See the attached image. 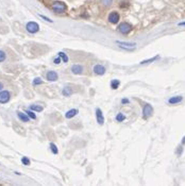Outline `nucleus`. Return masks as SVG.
<instances>
[{
	"label": "nucleus",
	"instance_id": "nucleus-29",
	"mask_svg": "<svg viewBox=\"0 0 185 186\" xmlns=\"http://www.w3.org/2000/svg\"><path fill=\"white\" fill-rule=\"evenodd\" d=\"M182 152H183V147L179 146L178 149H177V154H178V156H180V155L182 154Z\"/></svg>",
	"mask_w": 185,
	"mask_h": 186
},
{
	"label": "nucleus",
	"instance_id": "nucleus-28",
	"mask_svg": "<svg viewBox=\"0 0 185 186\" xmlns=\"http://www.w3.org/2000/svg\"><path fill=\"white\" fill-rule=\"evenodd\" d=\"M61 62H62V58H60L59 55H58V58H55L53 60V63L55 64V65H59V64L61 63Z\"/></svg>",
	"mask_w": 185,
	"mask_h": 186
},
{
	"label": "nucleus",
	"instance_id": "nucleus-3",
	"mask_svg": "<svg viewBox=\"0 0 185 186\" xmlns=\"http://www.w3.org/2000/svg\"><path fill=\"white\" fill-rule=\"evenodd\" d=\"M26 30L31 34L37 33L39 31V25L37 23H35V21H29L26 25Z\"/></svg>",
	"mask_w": 185,
	"mask_h": 186
},
{
	"label": "nucleus",
	"instance_id": "nucleus-7",
	"mask_svg": "<svg viewBox=\"0 0 185 186\" xmlns=\"http://www.w3.org/2000/svg\"><path fill=\"white\" fill-rule=\"evenodd\" d=\"M108 21H110L111 24H113V25H116V24H118V21H119L120 19V16L119 14L117 13V12H111L110 14H108Z\"/></svg>",
	"mask_w": 185,
	"mask_h": 186
},
{
	"label": "nucleus",
	"instance_id": "nucleus-32",
	"mask_svg": "<svg viewBox=\"0 0 185 186\" xmlns=\"http://www.w3.org/2000/svg\"><path fill=\"white\" fill-rule=\"evenodd\" d=\"M184 143H185V136L183 137V139H182V145H184Z\"/></svg>",
	"mask_w": 185,
	"mask_h": 186
},
{
	"label": "nucleus",
	"instance_id": "nucleus-33",
	"mask_svg": "<svg viewBox=\"0 0 185 186\" xmlns=\"http://www.w3.org/2000/svg\"><path fill=\"white\" fill-rule=\"evenodd\" d=\"M179 25H180V26H185V21H183V23H180Z\"/></svg>",
	"mask_w": 185,
	"mask_h": 186
},
{
	"label": "nucleus",
	"instance_id": "nucleus-12",
	"mask_svg": "<svg viewBox=\"0 0 185 186\" xmlns=\"http://www.w3.org/2000/svg\"><path fill=\"white\" fill-rule=\"evenodd\" d=\"M78 113H79V110H78V109H71V110H69V111L66 112L65 117L67 119H70V118H72V117H75Z\"/></svg>",
	"mask_w": 185,
	"mask_h": 186
},
{
	"label": "nucleus",
	"instance_id": "nucleus-24",
	"mask_svg": "<svg viewBox=\"0 0 185 186\" xmlns=\"http://www.w3.org/2000/svg\"><path fill=\"white\" fill-rule=\"evenodd\" d=\"M5 58H7V54H5V52L2 51V50H0V63H1V62H3V61L5 60Z\"/></svg>",
	"mask_w": 185,
	"mask_h": 186
},
{
	"label": "nucleus",
	"instance_id": "nucleus-9",
	"mask_svg": "<svg viewBox=\"0 0 185 186\" xmlns=\"http://www.w3.org/2000/svg\"><path fill=\"white\" fill-rule=\"evenodd\" d=\"M94 74H97V76H103L104 74H105V67L102 65H100V64H97V65L94 66Z\"/></svg>",
	"mask_w": 185,
	"mask_h": 186
},
{
	"label": "nucleus",
	"instance_id": "nucleus-20",
	"mask_svg": "<svg viewBox=\"0 0 185 186\" xmlns=\"http://www.w3.org/2000/svg\"><path fill=\"white\" fill-rule=\"evenodd\" d=\"M58 55L60 56V58H62V61H63L64 63H67L68 62V56L66 55L65 53H64V52H62V51H60L59 53H58Z\"/></svg>",
	"mask_w": 185,
	"mask_h": 186
},
{
	"label": "nucleus",
	"instance_id": "nucleus-8",
	"mask_svg": "<svg viewBox=\"0 0 185 186\" xmlns=\"http://www.w3.org/2000/svg\"><path fill=\"white\" fill-rule=\"evenodd\" d=\"M46 79L50 82H54L59 79V74H58L57 71H53V70H50L46 74Z\"/></svg>",
	"mask_w": 185,
	"mask_h": 186
},
{
	"label": "nucleus",
	"instance_id": "nucleus-27",
	"mask_svg": "<svg viewBox=\"0 0 185 186\" xmlns=\"http://www.w3.org/2000/svg\"><path fill=\"white\" fill-rule=\"evenodd\" d=\"M39 16L42 18V19H44V20H46V21H48V23H53V21H52L51 19H49V18H48L47 16H45V15H42V14H39Z\"/></svg>",
	"mask_w": 185,
	"mask_h": 186
},
{
	"label": "nucleus",
	"instance_id": "nucleus-15",
	"mask_svg": "<svg viewBox=\"0 0 185 186\" xmlns=\"http://www.w3.org/2000/svg\"><path fill=\"white\" fill-rule=\"evenodd\" d=\"M119 85H120V82L117 79H114V80L111 81V87H112V90H117L119 87Z\"/></svg>",
	"mask_w": 185,
	"mask_h": 186
},
{
	"label": "nucleus",
	"instance_id": "nucleus-14",
	"mask_svg": "<svg viewBox=\"0 0 185 186\" xmlns=\"http://www.w3.org/2000/svg\"><path fill=\"white\" fill-rule=\"evenodd\" d=\"M17 116L18 118L20 119L21 121H24V122H28V121L30 120V117L27 115V113H21V112H17Z\"/></svg>",
	"mask_w": 185,
	"mask_h": 186
},
{
	"label": "nucleus",
	"instance_id": "nucleus-25",
	"mask_svg": "<svg viewBox=\"0 0 185 186\" xmlns=\"http://www.w3.org/2000/svg\"><path fill=\"white\" fill-rule=\"evenodd\" d=\"M42 83H43V81H42V79H39V78H35L33 80V85L34 86L39 85V84H42Z\"/></svg>",
	"mask_w": 185,
	"mask_h": 186
},
{
	"label": "nucleus",
	"instance_id": "nucleus-2",
	"mask_svg": "<svg viewBox=\"0 0 185 186\" xmlns=\"http://www.w3.org/2000/svg\"><path fill=\"white\" fill-rule=\"evenodd\" d=\"M116 44H117L121 49L128 50V51H132V50L136 47V43H132V42H121V40H116Z\"/></svg>",
	"mask_w": 185,
	"mask_h": 186
},
{
	"label": "nucleus",
	"instance_id": "nucleus-4",
	"mask_svg": "<svg viewBox=\"0 0 185 186\" xmlns=\"http://www.w3.org/2000/svg\"><path fill=\"white\" fill-rule=\"evenodd\" d=\"M118 31L121 34H129L132 31V26L129 23H121L118 26Z\"/></svg>",
	"mask_w": 185,
	"mask_h": 186
},
{
	"label": "nucleus",
	"instance_id": "nucleus-19",
	"mask_svg": "<svg viewBox=\"0 0 185 186\" xmlns=\"http://www.w3.org/2000/svg\"><path fill=\"white\" fill-rule=\"evenodd\" d=\"M115 119H116V121H118V122H122V121L126 119V116H124L122 113H118V114L116 115Z\"/></svg>",
	"mask_w": 185,
	"mask_h": 186
},
{
	"label": "nucleus",
	"instance_id": "nucleus-6",
	"mask_svg": "<svg viewBox=\"0 0 185 186\" xmlns=\"http://www.w3.org/2000/svg\"><path fill=\"white\" fill-rule=\"evenodd\" d=\"M11 98V94L8 90H0V103H8Z\"/></svg>",
	"mask_w": 185,
	"mask_h": 186
},
{
	"label": "nucleus",
	"instance_id": "nucleus-21",
	"mask_svg": "<svg viewBox=\"0 0 185 186\" xmlns=\"http://www.w3.org/2000/svg\"><path fill=\"white\" fill-rule=\"evenodd\" d=\"M158 55H155L154 58H149V60H145L143 61V62H140V64H149V63H152V62H154L155 60H158Z\"/></svg>",
	"mask_w": 185,
	"mask_h": 186
},
{
	"label": "nucleus",
	"instance_id": "nucleus-17",
	"mask_svg": "<svg viewBox=\"0 0 185 186\" xmlns=\"http://www.w3.org/2000/svg\"><path fill=\"white\" fill-rule=\"evenodd\" d=\"M30 110L34 111V112H42V111L44 110V108H43V106H41L32 104V106H30Z\"/></svg>",
	"mask_w": 185,
	"mask_h": 186
},
{
	"label": "nucleus",
	"instance_id": "nucleus-23",
	"mask_svg": "<svg viewBox=\"0 0 185 186\" xmlns=\"http://www.w3.org/2000/svg\"><path fill=\"white\" fill-rule=\"evenodd\" d=\"M21 163H23L24 165H26V166H29L30 164H31V162H30V159H28V157L24 156V157H21Z\"/></svg>",
	"mask_w": 185,
	"mask_h": 186
},
{
	"label": "nucleus",
	"instance_id": "nucleus-22",
	"mask_svg": "<svg viewBox=\"0 0 185 186\" xmlns=\"http://www.w3.org/2000/svg\"><path fill=\"white\" fill-rule=\"evenodd\" d=\"M26 113H27V115L31 119H36V115H35V113H34V111L29 110V111H26Z\"/></svg>",
	"mask_w": 185,
	"mask_h": 186
},
{
	"label": "nucleus",
	"instance_id": "nucleus-5",
	"mask_svg": "<svg viewBox=\"0 0 185 186\" xmlns=\"http://www.w3.org/2000/svg\"><path fill=\"white\" fill-rule=\"evenodd\" d=\"M152 113H153V108L150 106L149 103H146L144 108H143V118L148 119L152 115Z\"/></svg>",
	"mask_w": 185,
	"mask_h": 186
},
{
	"label": "nucleus",
	"instance_id": "nucleus-26",
	"mask_svg": "<svg viewBox=\"0 0 185 186\" xmlns=\"http://www.w3.org/2000/svg\"><path fill=\"white\" fill-rule=\"evenodd\" d=\"M102 5H104V7H108V5H112V2H113V0H101Z\"/></svg>",
	"mask_w": 185,
	"mask_h": 186
},
{
	"label": "nucleus",
	"instance_id": "nucleus-18",
	"mask_svg": "<svg viewBox=\"0 0 185 186\" xmlns=\"http://www.w3.org/2000/svg\"><path fill=\"white\" fill-rule=\"evenodd\" d=\"M50 149H51L53 154H58V153H59V149H58L57 145L54 143H50Z\"/></svg>",
	"mask_w": 185,
	"mask_h": 186
},
{
	"label": "nucleus",
	"instance_id": "nucleus-31",
	"mask_svg": "<svg viewBox=\"0 0 185 186\" xmlns=\"http://www.w3.org/2000/svg\"><path fill=\"white\" fill-rule=\"evenodd\" d=\"M3 90V84L0 82V90Z\"/></svg>",
	"mask_w": 185,
	"mask_h": 186
},
{
	"label": "nucleus",
	"instance_id": "nucleus-30",
	"mask_svg": "<svg viewBox=\"0 0 185 186\" xmlns=\"http://www.w3.org/2000/svg\"><path fill=\"white\" fill-rule=\"evenodd\" d=\"M130 102V101H129V99H127V98H124L121 100V103L122 104H128V103Z\"/></svg>",
	"mask_w": 185,
	"mask_h": 186
},
{
	"label": "nucleus",
	"instance_id": "nucleus-13",
	"mask_svg": "<svg viewBox=\"0 0 185 186\" xmlns=\"http://www.w3.org/2000/svg\"><path fill=\"white\" fill-rule=\"evenodd\" d=\"M182 100H183V98L181 96H174V97H171V98L168 100V103H169V104H178V103H180Z\"/></svg>",
	"mask_w": 185,
	"mask_h": 186
},
{
	"label": "nucleus",
	"instance_id": "nucleus-10",
	"mask_svg": "<svg viewBox=\"0 0 185 186\" xmlns=\"http://www.w3.org/2000/svg\"><path fill=\"white\" fill-rule=\"evenodd\" d=\"M96 118H97V122L99 123L100 126H102L104 123V116L102 114V111L99 108L96 109Z\"/></svg>",
	"mask_w": 185,
	"mask_h": 186
},
{
	"label": "nucleus",
	"instance_id": "nucleus-11",
	"mask_svg": "<svg viewBox=\"0 0 185 186\" xmlns=\"http://www.w3.org/2000/svg\"><path fill=\"white\" fill-rule=\"evenodd\" d=\"M83 70V66L79 65V64H75V65L71 66V72L74 74H82Z\"/></svg>",
	"mask_w": 185,
	"mask_h": 186
},
{
	"label": "nucleus",
	"instance_id": "nucleus-1",
	"mask_svg": "<svg viewBox=\"0 0 185 186\" xmlns=\"http://www.w3.org/2000/svg\"><path fill=\"white\" fill-rule=\"evenodd\" d=\"M52 11H54L55 13H65L67 11V5L63 1H54L51 5Z\"/></svg>",
	"mask_w": 185,
	"mask_h": 186
},
{
	"label": "nucleus",
	"instance_id": "nucleus-16",
	"mask_svg": "<svg viewBox=\"0 0 185 186\" xmlns=\"http://www.w3.org/2000/svg\"><path fill=\"white\" fill-rule=\"evenodd\" d=\"M62 94L65 97H69V96H71V94H72V90L70 87H68V86H66V87H64L63 90H62Z\"/></svg>",
	"mask_w": 185,
	"mask_h": 186
}]
</instances>
